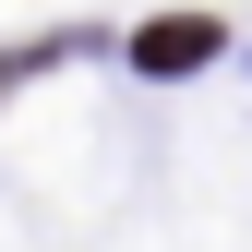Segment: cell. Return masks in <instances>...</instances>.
<instances>
[{"label":"cell","mask_w":252,"mask_h":252,"mask_svg":"<svg viewBox=\"0 0 252 252\" xmlns=\"http://www.w3.org/2000/svg\"><path fill=\"white\" fill-rule=\"evenodd\" d=\"M204 48H216V24H204V12H168V24H144V60H156V72H192Z\"/></svg>","instance_id":"obj_1"}]
</instances>
